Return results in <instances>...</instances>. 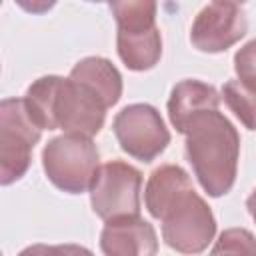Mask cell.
<instances>
[{"label":"cell","mask_w":256,"mask_h":256,"mask_svg":"<svg viewBox=\"0 0 256 256\" xmlns=\"http://www.w3.org/2000/svg\"><path fill=\"white\" fill-rule=\"evenodd\" d=\"M186 156L202 188L210 196L226 194L234 180L240 154V136L232 122L214 110H202L188 122Z\"/></svg>","instance_id":"obj_1"},{"label":"cell","mask_w":256,"mask_h":256,"mask_svg":"<svg viewBox=\"0 0 256 256\" xmlns=\"http://www.w3.org/2000/svg\"><path fill=\"white\" fill-rule=\"evenodd\" d=\"M42 164L48 180L56 188L80 194L90 188L98 170V148L90 136L66 132L46 144Z\"/></svg>","instance_id":"obj_2"},{"label":"cell","mask_w":256,"mask_h":256,"mask_svg":"<svg viewBox=\"0 0 256 256\" xmlns=\"http://www.w3.org/2000/svg\"><path fill=\"white\" fill-rule=\"evenodd\" d=\"M40 126L28 114L24 98H6L0 104V182L22 178L32 160V148L40 140Z\"/></svg>","instance_id":"obj_3"},{"label":"cell","mask_w":256,"mask_h":256,"mask_svg":"<svg viewBox=\"0 0 256 256\" xmlns=\"http://www.w3.org/2000/svg\"><path fill=\"white\" fill-rule=\"evenodd\" d=\"M166 244L184 254L202 252L214 238L216 220L208 204L194 192H182L160 216Z\"/></svg>","instance_id":"obj_4"},{"label":"cell","mask_w":256,"mask_h":256,"mask_svg":"<svg viewBox=\"0 0 256 256\" xmlns=\"http://www.w3.org/2000/svg\"><path fill=\"white\" fill-rule=\"evenodd\" d=\"M140 188L142 174L120 160L98 166L90 184L92 210L104 218H118L140 212Z\"/></svg>","instance_id":"obj_5"},{"label":"cell","mask_w":256,"mask_h":256,"mask_svg":"<svg viewBox=\"0 0 256 256\" xmlns=\"http://www.w3.org/2000/svg\"><path fill=\"white\" fill-rule=\"evenodd\" d=\"M112 128L120 148L142 162H152L170 142V132L164 126L160 112L150 104H130L122 108L116 114Z\"/></svg>","instance_id":"obj_6"},{"label":"cell","mask_w":256,"mask_h":256,"mask_svg":"<svg viewBox=\"0 0 256 256\" xmlns=\"http://www.w3.org/2000/svg\"><path fill=\"white\" fill-rule=\"evenodd\" d=\"M106 108L104 100L84 82L72 76L60 78L52 106L54 126L64 132L94 136L104 124Z\"/></svg>","instance_id":"obj_7"},{"label":"cell","mask_w":256,"mask_h":256,"mask_svg":"<svg viewBox=\"0 0 256 256\" xmlns=\"http://www.w3.org/2000/svg\"><path fill=\"white\" fill-rule=\"evenodd\" d=\"M248 30L246 14L236 4L214 2L196 16L190 40L202 52H222L236 44Z\"/></svg>","instance_id":"obj_8"},{"label":"cell","mask_w":256,"mask_h":256,"mask_svg":"<svg viewBox=\"0 0 256 256\" xmlns=\"http://www.w3.org/2000/svg\"><path fill=\"white\" fill-rule=\"evenodd\" d=\"M100 246L108 256H150L156 254L158 240L152 224L138 214H128L106 220Z\"/></svg>","instance_id":"obj_9"},{"label":"cell","mask_w":256,"mask_h":256,"mask_svg":"<svg viewBox=\"0 0 256 256\" xmlns=\"http://www.w3.org/2000/svg\"><path fill=\"white\" fill-rule=\"evenodd\" d=\"M220 104L218 92L200 80H182L172 88L168 100V116L172 126L184 134L192 116L202 110H214Z\"/></svg>","instance_id":"obj_10"},{"label":"cell","mask_w":256,"mask_h":256,"mask_svg":"<svg viewBox=\"0 0 256 256\" xmlns=\"http://www.w3.org/2000/svg\"><path fill=\"white\" fill-rule=\"evenodd\" d=\"M194 188L190 176L176 164H164L156 168L146 184V208L148 212L160 220L164 210L186 190Z\"/></svg>","instance_id":"obj_11"},{"label":"cell","mask_w":256,"mask_h":256,"mask_svg":"<svg viewBox=\"0 0 256 256\" xmlns=\"http://www.w3.org/2000/svg\"><path fill=\"white\" fill-rule=\"evenodd\" d=\"M72 78L84 82L86 86H90L102 100L104 104L110 108L120 100L122 94V76L116 70V66L100 56H88L84 60H80L72 72Z\"/></svg>","instance_id":"obj_12"},{"label":"cell","mask_w":256,"mask_h":256,"mask_svg":"<svg viewBox=\"0 0 256 256\" xmlns=\"http://www.w3.org/2000/svg\"><path fill=\"white\" fill-rule=\"evenodd\" d=\"M118 54L130 70H150L156 66L162 54L160 30L154 26L142 32H124L118 30Z\"/></svg>","instance_id":"obj_13"},{"label":"cell","mask_w":256,"mask_h":256,"mask_svg":"<svg viewBox=\"0 0 256 256\" xmlns=\"http://www.w3.org/2000/svg\"><path fill=\"white\" fill-rule=\"evenodd\" d=\"M60 76H42L38 78L24 96L28 114L42 130H56L54 118H52V106H54V94L58 88Z\"/></svg>","instance_id":"obj_14"},{"label":"cell","mask_w":256,"mask_h":256,"mask_svg":"<svg viewBox=\"0 0 256 256\" xmlns=\"http://www.w3.org/2000/svg\"><path fill=\"white\" fill-rule=\"evenodd\" d=\"M118 30L142 32L154 28L156 0H108Z\"/></svg>","instance_id":"obj_15"},{"label":"cell","mask_w":256,"mask_h":256,"mask_svg":"<svg viewBox=\"0 0 256 256\" xmlns=\"http://www.w3.org/2000/svg\"><path fill=\"white\" fill-rule=\"evenodd\" d=\"M222 96L236 118L246 128L256 130V86H250L240 78L228 80L222 88Z\"/></svg>","instance_id":"obj_16"},{"label":"cell","mask_w":256,"mask_h":256,"mask_svg":"<svg viewBox=\"0 0 256 256\" xmlns=\"http://www.w3.org/2000/svg\"><path fill=\"white\" fill-rule=\"evenodd\" d=\"M214 254L228 252V254H256V240L244 228H232L220 234V240L212 248Z\"/></svg>","instance_id":"obj_17"},{"label":"cell","mask_w":256,"mask_h":256,"mask_svg":"<svg viewBox=\"0 0 256 256\" xmlns=\"http://www.w3.org/2000/svg\"><path fill=\"white\" fill-rule=\"evenodd\" d=\"M234 70L242 82L256 86V40H250L236 52Z\"/></svg>","instance_id":"obj_18"},{"label":"cell","mask_w":256,"mask_h":256,"mask_svg":"<svg viewBox=\"0 0 256 256\" xmlns=\"http://www.w3.org/2000/svg\"><path fill=\"white\" fill-rule=\"evenodd\" d=\"M58 0H16V4L20 8H24L26 12H32V14H44L48 12Z\"/></svg>","instance_id":"obj_19"},{"label":"cell","mask_w":256,"mask_h":256,"mask_svg":"<svg viewBox=\"0 0 256 256\" xmlns=\"http://www.w3.org/2000/svg\"><path fill=\"white\" fill-rule=\"evenodd\" d=\"M246 206H248V212L252 214V218H254V222H256V190H254V192L248 196Z\"/></svg>","instance_id":"obj_20"},{"label":"cell","mask_w":256,"mask_h":256,"mask_svg":"<svg viewBox=\"0 0 256 256\" xmlns=\"http://www.w3.org/2000/svg\"><path fill=\"white\" fill-rule=\"evenodd\" d=\"M214 2H224V4H242V2H246V0H214Z\"/></svg>","instance_id":"obj_21"},{"label":"cell","mask_w":256,"mask_h":256,"mask_svg":"<svg viewBox=\"0 0 256 256\" xmlns=\"http://www.w3.org/2000/svg\"><path fill=\"white\" fill-rule=\"evenodd\" d=\"M88 2H102V0H88Z\"/></svg>","instance_id":"obj_22"}]
</instances>
